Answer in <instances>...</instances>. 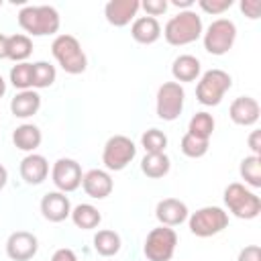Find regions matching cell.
<instances>
[{"label":"cell","instance_id":"6da1fadb","mask_svg":"<svg viewBox=\"0 0 261 261\" xmlns=\"http://www.w3.org/2000/svg\"><path fill=\"white\" fill-rule=\"evenodd\" d=\"M163 37L169 45L181 47L198 41L202 37V18L194 10H179L171 16L163 29Z\"/></svg>","mask_w":261,"mask_h":261},{"label":"cell","instance_id":"7a4b0ae2","mask_svg":"<svg viewBox=\"0 0 261 261\" xmlns=\"http://www.w3.org/2000/svg\"><path fill=\"white\" fill-rule=\"evenodd\" d=\"M59 12L53 6H24L18 12V24L33 37H45L59 31Z\"/></svg>","mask_w":261,"mask_h":261},{"label":"cell","instance_id":"3957f363","mask_svg":"<svg viewBox=\"0 0 261 261\" xmlns=\"http://www.w3.org/2000/svg\"><path fill=\"white\" fill-rule=\"evenodd\" d=\"M51 53L65 73L77 75L88 67L86 53L73 35H57L51 43Z\"/></svg>","mask_w":261,"mask_h":261},{"label":"cell","instance_id":"277c9868","mask_svg":"<svg viewBox=\"0 0 261 261\" xmlns=\"http://www.w3.org/2000/svg\"><path fill=\"white\" fill-rule=\"evenodd\" d=\"M224 204H226V208L237 218H243V220L257 218L259 212H261V200H259V196L255 192L247 190L239 181L226 186V190H224Z\"/></svg>","mask_w":261,"mask_h":261},{"label":"cell","instance_id":"5b68a950","mask_svg":"<svg viewBox=\"0 0 261 261\" xmlns=\"http://www.w3.org/2000/svg\"><path fill=\"white\" fill-rule=\"evenodd\" d=\"M230 86H232V80L224 69H208L206 73H202L196 86V98L204 106H216L222 102Z\"/></svg>","mask_w":261,"mask_h":261},{"label":"cell","instance_id":"8992f818","mask_svg":"<svg viewBox=\"0 0 261 261\" xmlns=\"http://www.w3.org/2000/svg\"><path fill=\"white\" fill-rule=\"evenodd\" d=\"M177 247V234L171 226H157L153 228L143 245V253L149 261H171Z\"/></svg>","mask_w":261,"mask_h":261},{"label":"cell","instance_id":"52a82bcc","mask_svg":"<svg viewBox=\"0 0 261 261\" xmlns=\"http://www.w3.org/2000/svg\"><path fill=\"white\" fill-rule=\"evenodd\" d=\"M228 226V214L218 206H204L190 216V230L196 237H214Z\"/></svg>","mask_w":261,"mask_h":261},{"label":"cell","instance_id":"ba28073f","mask_svg":"<svg viewBox=\"0 0 261 261\" xmlns=\"http://www.w3.org/2000/svg\"><path fill=\"white\" fill-rule=\"evenodd\" d=\"M237 39V27L228 18H216L204 33V49L212 55H224L230 51Z\"/></svg>","mask_w":261,"mask_h":261},{"label":"cell","instance_id":"9c48e42d","mask_svg":"<svg viewBox=\"0 0 261 261\" xmlns=\"http://www.w3.org/2000/svg\"><path fill=\"white\" fill-rule=\"evenodd\" d=\"M135 155H137L135 143L128 137H124V135H114L104 145L102 163L110 171H120V169H124L135 159Z\"/></svg>","mask_w":261,"mask_h":261},{"label":"cell","instance_id":"30bf717a","mask_svg":"<svg viewBox=\"0 0 261 261\" xmlns=\"http://www.w3.org/2000/svg\"><path fill=\"white\" fill-rule=\"evenodd\" d=\"M186 92L177 82H165L157 90V116L161 120H175L184 110Z\"/></svg>","mask_w":261,"mask_h":261},{"label":"cell","instance_id":"8fae6325","mask_svg":"<svg viewBox=\"0 0 261 261\" xmlns=\"http://www.w3.org/2000/svg\"><path fill=\"white\" fill-rule=\"evenodd\" d=\"M82 167L75 159H69V157H61L53 163V169H51V179L55 184V188L59 192H75L80 186H82Z\"/></svg>","mask_w":261,"mask_h":261},{"label":"cell","instance_id":"7c38bea8","mask_svg":"<svg viewBox=\"0 0 261 261\" xmlns=\"http://www.w3.org/2000/svg\"><path fill=\"white\" fill-rule=\"evenodd\" d=\"M39 249V241L33 232L27 230H16L8 237L6 241V255L12 261H29L37 255Z\"/></svg>","mask_w":261,"mask_h":261},{"label":"cell","instance_id":"4fadbf2b","mask_svg":"<svg viewBox=\"0 0 261 261\" xmlns=\"http://www.w3.org/2000/svg\"><path fill=\"white\" fill-rule=\"evenodd\" d=\"M228 114H230V120L239 126H251L259 120V114H261V108H259V102L251 96H239L232 100L230 108H228Z\"/></svg>","mask_w":261,"mask_h":261},{"label":"cell","instance_id":"5bb4252c","mask_svg":"<svg viewBox=\"0 0 261 261\" xmlns=\"http://www.w3.org/2000/svg\"><path fill=\"white\" fill-rule=\"evenodd\" d=\"M139 8H141L139 0H110L104 6V16L112 27H124L137 16Z\"/></svg>","mask_w":261,"mask_h":261},{"label":"cell","instance_id":"9a60e30c","mask_svg":"<svg viewBox=\"0 0 261 261\" xmlns=\"http://www.w3.org/2000/svg\"><path fill=\"white\" fill-rule=\"evenodd\" d=\"M41 212L49 222H61L71 214L69 198L63 192H49L41 200Z\"/></svg>","mask_w":261,"mask_h":261},{"label":"cell","instance_id":"2e32d148","mask_svg":"<svg viewBox=\"0 0 261 261\" xmlns=\"http://www.w3.org/2000/svg\"><path fill=\"white\" fill-rule=\"evenodd\" d=\"M82 186H84V192L90 198H96V200H102V198L110 196V192L114 188L110 173L104 171V169H90L88 173H84Z\"/></svg>","mask_w":261,"mask_h":261},{"label":"cell","instance_id":"e0dca14e","mask_svg":"<svg viewBox=\"0 0 261 261\" xmlns=\"http://www.w3.org/2000/svg\"><path fill=\"white\" fill-rule=\"evenodd\" d=\"M49 175V163L43 155L37 153H29L22 161H20V177L29 184V186H39L47 179Z\"/></svg>","mask_w":261,"mask_h":261},{"label":"cell","instance_id":"ac0fdd59","mask_svg":"<svg viewBox=\"0 0 261 261\" xmlns=\"http://www.w3.org/2000/svg\"><path fill=\"white\" fill-rule=\"evenodd\" d=\"M155 216L163 226H177L188 218V206L177 198H165L157 204Z\"/></svg>","mask_w":261,"mask_h":261},{"label":"cell","instance_id":"d6986e66","mask_svg":"<svg viewBox=\"0 0 261 261\" xmlns=\"http://www.w3.org/2000/svg\"><path fill=\"white\" fill-rule=\"evenodd\" d=\"M130 35L141 45H151L161 37V24L153 16H139L130 27Z\"/></svg>","mask_w":261,"mask_h":261},{"label":"cell","instance_id":"ffe728a7","mask_svg":"<svg viewBox=\"0 0 261 261\" xmlns=\"http://www.w3.org/2000/svg\"><path fill=\"white\" fill-rule=\"evenodd\" d=\"M39 108H41V96L35 90H22L10 102V110L16 118H29L37 114Z\"/></svg>","mask_w":261,"mask_h":261},{"label":"cell","instance_id":"44dd1931","mask_svg":"<svg viewBox=\"0 0 261 261\" xmlns=\"http://www.w3.org/2000/svg\"><path fill=\"white\" fill-rule=\"evenodd\" d=\"M41 141H43V135H41L39 126H35V124H20L12 133L14 147L20 151H27V153H33L41 145Z\"/></svg>","mask_w":261,"mask_h":261},{"label":"cell","instance_id":"7402d4cb","mask_svg":"<svg viewBox=\"0 0 261 261\" xmlns=\"http://www.w3.org/2000/svg\"><path fill=\"white\" fill-rule=\"evenodd\" d=\"M200 69H202L200 59L194 55H188V53L175 57V61L171 65V73L177 82H194L200 75Z\"/></svg>","mask_w":261,"mask_h":261},{"label":"cell","instance_id":"603a6c76","mask_svg":"<svg viewBox=\"0 0 261 261\" xmlns=\"http://www.w3.org/2000/svg\"><path fill=\"white\" fill-rule=\"evenodd\" d=\"M169 167H171V163L165 153H147L141 161V171L151 179H159V177L167 175Z\"/></svg>","mask_w":261,"mask_h":261},{"label":"cell","instance_id":"cb8c5ba5","mask_svg":"<svg viewBox=\"0 0 261 261\" xmlns=\"http://www.w3.org/2000/svg\"><path fill=\"white\" fill-rule=\"evenodd\" d=\"M71 220L77 228L82 230H92L100 224L102 220V214L98 212V208H94L92 204H77L73 210H71Z\"/></svg>","mask_w":261,"mask_h":261},{"label":"cell","instance_id":"d4e9b609","mask_svg":"<svg viewBox=\"0 0 261 261\" xmlns=\"http://www.w3.org/2000/svg\"><path fill=\"white\" fill-rule=\"evenodd\" d=\"M33 53V41L27 35H10L6 39V59L22 63Z\"/></svg>","mask_w":261,"mask_h":261},{"label":"cell","instance_id":"484cf974","mask_svg":"<svg viewBox=\"0 0 261 261\" xmlns=\"http://www.w3.org/2000/svg\"><path fill=\"white\" fill-rule=\"evenodd\" d=\"M120 237L114 230H98L94 234V249L102 257H112L120 251Z\"/></svg>","mask_w":261,"mask_h":261},{"label":"cell","instance_id":"4316f807","mask_svg":"<svg viewBox=\"0 0 261 261\" xmlns=\"http://www.w3.org/2000/svg\"><path fill=\"white\" fill-rule=\"evenodd\" d=\"M241 177L245 179V184L253 186V188H261V157L257 155H249L241 161Z\"/></svg>","mask_w":261,"mask_h":261},{"label":"cell","instance_id":"83f0119b","mask_svg":"<svg viewBox=\"0 0 261 261\" xmlns=\"http://www.w3.org/2000/svg\"><path fill=\"white\" fill-rule=\"evenodd\" d=\"M208 145H210V139H200L192 133H186L181 137V153L186 157H192V159H198V157H204L208 153Z\"/></svg>","mask_w":261,"mask_h":261},{"label":"cell","instance_id":"f1b7e54d","mask_svg":"<svg viewBox=\"0 0 261 261\" xmlns=\"http://www.w3.org/2000/svg\"><path fill=\"white\" fill-rule=\"evenodd\" d=\"M214 130V118L212 114L208 112H196L192 118H190V124H188V133L200 137V139H210Z\"/></svg>","mask_w":261,"mask_h":261},{"label":"cell","instance_id":"f546056e","mask_svg":"<svg viewBox=\"0 0 261 261\" xmlns=\"http://www.w3.org/2000/svg\"><path fill=\"white\" fill-rule=\"evenodd\" d=\"M10 84L14 88H18L20 92L22 90H31L33 88V63H29V61L16 63L10 69Z\"/></svg>","mask_w":261,"mask_h":261},{"label":"cell","instance_id":"4dcf8cb0","mask_svg":"<svg viewBox=\"0 0 261 261\" xmlns=\"http://www.w3.org/2000/svg\"><path fill=\"white\" fill-rule=\"evenodd\" d=\"M57 77V71L51 63L47 61H37L33 63V88H49Z\"/></svg>","mask_w":261,"mask_h":261},{"label":"cell","instance_id":"1f68e13d","mask_svg":"<svg viewBox=\"0 0 261 261\" xmlns=\"http://www.w3.org/2000/svg\"><path fill=\"white\" fill-rule=\"evenodd\" d=\"M141 145L145 147L147 153H165L167 137H165V133L159 130V128H149V130L143 133Z\"/></svg>","mask_w":261,"mask_h":261},{"label":"cell","instance_id":"d6a6232c","mask_svg":"<svg viewBox=\"0 0 261 261\" xmlns=\"http://www.w3.org/2000/svg\"><path fill=\"white\" fill-rule=\"evenodd\" d=\"M198 6L208 14H222L232 6V0H200Z\"/></svg>","mask_w":261,"mask_h":261},{"label":"cell","instance_id":"836d02e7","mask_svg":"<svg viewBox=\"0 0 261 261\" xmlns=\"http://www.w3.org/2000/svg\"><path fill=\"white\" fill-rule=\"evenodd\" d=\"M141 8L147 12V16H159L167 10V0H145L141 2Z\"/></svg>","mask_w":261,"mask_h":261},{"label":"cell","instance_id":"e575fe53","mask_svg":"<svg viewBox=\"0 0 261 261\" xmlns=\"http://www.w3.org/2000/svg\"><path fill=\"white\" fill-rule=\"evenodd\" d=\"M241 10L249 18H259L261 16V0H241Z\"/></svg>","mask_w":261,"mask_h":261},{"label":"cell","instance_id":"d590c367","mask_svg":"<svg viewBox=\"0 0 261 261\" xmlns=\"http://www.w3.org/2000/svg\"><path fill=\"white\" fill-rule=\"evenodd\" d=\"M237 261H261V249H259V245H249V247L241 249Z\"/></svg>","mask_w":261,"mask_h":261},{"label":"cell","instance_id":"8d00e7d4","mask_svg":"<svg viewBox=\"0 0 261 261\" xmlns=\"http://www.w3.org/2000/svg\"><path fill=\"white\" fill-rule=\"evenodd\" d=\"M51 261H77L75 253L71 249H57L51 257Z\"/></svg>","mask_w":261,"mask_h":261},{"label":"cell","instance_id":"74e56055","mask_svg":"<svg viewBox=\"0 0 261 261\" xmlns=\"http://www.w3.org/2000/svg\"><path fill=\"white\" fill-rule=\"evenodd\" d=\"M249 147H251L253 155L259 157V153H261V130H253L249 135Z\"/></svg>","mask_w":261,"mask_h":261},{"label":"cell","instance_id":"f35d334b","mask_svg":"<svg viewBox=\"0 0 261 261\" xmlns=\"http://www.w3.org/2000/svg\"><path fill=\"white\" fill-rule=\"evenodd\" d=\"M171 4L177 6V8H186V10H190L192 4H194V0H171Z\"/></svg>","mask_w":261,"mask_h":261},{"label":"cell","instance_id":"ab89813d","mask_svg":"<svg viewBox=\"0 0 261 261\" xmlns=\"http://www.w3.org/2000/svg\"><path fill=\"white\" fill-rule=\"evenodd\" d=\"M6 35L0 33V59H6Z\"/></svg>","mask_w":261,"mask_h":261},{"label":"cell","instance_id":"60d3db41","mask_svg":"<svg viewBox=\"0 0 261 261\" xmlns=\"http://www.w3.org/2000/svg\"><path fill=\"white\" fill-rule=\"evenodd\" d=\"M6 181H8V171H6V167L0 163V190L6 186Z\"/></svg>","mask_w":261,"mask_h":261},{"label":"cell","instance_id":"b9f144b4","mask_svg":"<svg viewBox=\"0 0 261 261\" xmlns=\"http://www.w3.org/2000/svg\"><path fill=\"white\" fill-rule=\"evenodd\" d=\"M4 92H6V82H4V77L0 75V98L4 96Z\"/></svg>","mask_w":261,"mask_h":261},{"label":"cell","instance_id":"7bdbcfd3","mask_svg":"<svg viewBox=\"0 0 261 261\" xmlns=\"http://www.w3.org/2000/svg\"><path fill=\"white\" fill-rule=\"evenodd\" d=\"M0 6H2V0H0Z\"/></svg>","mask_w":261,"mask_h":261}]
</instances>
